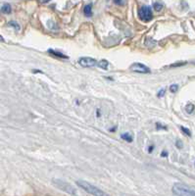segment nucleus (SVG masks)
<instances>
[{
	"label": "nucleus",
	"instance_id": "obj_1",
	"mask_svg": "<svg viewBox=\"0 0 195 196\" xmlns=\"http://www.w3.org/2000/svg\"><path fill=\"white\" fill-rule=\"evenodd\" d=\"M173 193L177 196H195V187L183 183H176L173 186Z\"/></svg>",
	"mask_w": 195,
	"mask_h": 196
},
{
	"label": "nucleus",
	"instance_id": "obj_2",
	"mask_svg": "<svg viewBox=\"0 0 195 196\" xmlns=\"http://www.w3.org/2000/svg\"><path fill=\"white\" fill-rule=\"evenodd\" d=\"M77 184L80 186L81 188H82L84 191H86L89 194H92V195H95V196H103V195H107L105 192H103L102 190H100L98 187L94 186V185L90 184L87 182H84V181H78Z\"/></svg>",
	"mask_w": 195,
	"mask_h": 196
},
{
	"label": "nucleus",
	"instance_id": "obj_3",
	"mask_svg": "<svg viewBox=\"0 0 195 196\" xmlns=\"http://www.w3.org/2000/svg\"><path fill=\"white\" fill-rule=\"evenodd\" d=\"M52 183H53L56 187H58L59 189L63 190V191H66L70 194H77L76 189L74 188L72 185H70L69 183H67L63 181H60V179H52Z\"/></svg>",
	"mask_w": 195,
	"mask_h": 196
},
{
	"label": "nucleus",
	"instance_id": "obj_4",
	"mask_svg": "<svg viewBox=\"0 0 195 196\" xmlns=\"http://www.w3.org/2000/svg\"><path fill=\"white\" fill-rule=\"evenodd\" d=\"M138 16L144 22H149L153 18V14H152V11L149 6H142L138 10Z\"/></svg>",
	"mask_w": 195,
	"mask_h": 196
},
{
	"label": "nucleus",
	"instance_id": "obj_5",
	"mask_svg": "<svg viewBox=\"0 0 195 196\" xmlns=\"http://www.w3.org/2000/svg\"><path fill=\"white\" fill-rule=\"evenodd\" d=\"M129 70L131 72L139 73V74H149L151 72L148 67L141 64V63H133V64L129 67Z\"/></svg>",
	"mask_w": 195,
	"mask_h": 196
},
{
	"label": "nucleus",
	"instance_id": "obj_6",
	"mask_svg": "<svg viewBox=\"0 0 195 196\" xmlns=\"http://www.w3.org/2000/svg\"><path fill=\"white\" fill-rule=\"evenodd\" d=\"M78 63L83 68H90L97 65V61L91 57H82L78 60Z\"/></svg>",
	"mask_w": 195,
	"mask_h": 196
},
{
	"label": "nucleus",
	"instance_id": "obj_7",
	"mask_svg": "<svg viewBox=\"0 0 195 196\" xmlns=\"http://www.w3.org/2000/svg\"><path fill=\"white\" fill-rule=\"evenodd\" d=\"M83 13H84V15L86 16V17H91V16H92V5L91 4L86 5V6L84 7V9H83Z\"/></svg>",
	"mask_w": 195,
	"mask_h": 196
},
{
	"label": "nucleus",
	"instance_id": "obj_8",
	"mask_svg": "<svg viewBox=\"0 0 195 196\" xmlns=\"http://www.w3.org/2000/svg\"><path fill=\"white\" fill-rule=\"evenodd\" d=\"M48 52L50 53L51 55H53L55 57H59V58H65V59H68V56H66L65 54H63V53L61 52H58V51H55V50H52V49H49Z\"/></svg>",
	"mask_w": 195,
	"mask_h": 196
},
{
	"label": "nucleus",
	"instance_id": "obj_9",
	"mask_svg": "<svg viewBox=\"0 0 195 196\" xmlns=\"http://www.w3.org/2000/svg\"><path fill=\"white\" fill-rule=\"evenodd\" d=\"M97 66H98L99 68L103 69V70H107L108 67H109V63H108V61H106V60H101V61L97 62Z\"/></svg>",
	"mask_w": 195,
	"mask_h": 196
},
{
	"label": "nucleus",
	"instance_id": "obj_10",
	"mask_svg": "<svg viewBox=\"0 0 195 196\" xmlns=\"http://www.w3.org/2000/svg\"><path fill=\"white\" fill-rule=\"evenodd\" d=\"M11 6H10V4H4L3 6L1 7V12L4 14H10L11 13Z\"/></svg>",
	"mask_w": 195,
	"mask_h": 196
},
{
	"label": "nucleus",
	"instance_id": "obj_11",
	"mask_svg": "<svg viewBox=\"0 0 195 196\" xmlns=\"http://www.w3.org/2000/svg\"><path fill=\"white\" fill-rule=\"evenodd\" d=\"M194 105L192 104V103H189V104H187L186 106H185V111H186V113H188V114H191V113H193V111H194Z\"/></svg>",
	"mask_w": 195,
	"mask_h": 196
},
{
	"label": "nucleus",
	"instance_id": "obj_12",
	"mask_svg": "<svg viewBox=\"0 0 195 196\" xmlns=\"http://www.w3.org/2000/svg\"><path fill=\"white\" fill-rule=\"evenodd\" d=\"M121 137H122L124 140L128 141V142H131V141H133V137H131V135L129 134H122Z\"/></svg>",
	"mask_w": 195,
	"mask_h": 196
},
{
	"label": "nucleus",
	"instance_id": "obj_13",
	"mask_svg": "<svg viewBox=\"0 0 195 196\" xmlns=\"http://www.w3.org/2000/svg\"><path fill=\"white\" fill-rule=\"evenodd\" d=\"M153 8L156 10V11H161V10L163 9V4L160 3V2H155L153 4Z\"/></svg>",
	"mask_w": 195,
	"mask_h": 196
},
{
	"label": "nucleus",
	"instance_id": "obj_14",
	"mask_svg": "<svg viewBox=\"0 0 195 196\" xmlns=\"http://www.w3.org/2000/svg\"><path fill=\"white\" fill-rule=\"evenodd\" d=\"M8 25L10 26H13V28L16 30H20V26L17 22H14V21H11V22H9Z\"/></svg>",
	"mask_w": 195,
	"mask_h": 196
},
{
	"label": "nucleus",
	"instance_id": "obj_15",
	"mask_svg": "<svg viewBox=\"0 0 195 196\" xmlns=\"http://www.w3.org/2000/svg\"><path fill=\"white\" fill-rule=\"evenodd\" d=\"M177 89H178V86H177V84H172V86H170V90H171V92H173V93L177 92Z\"/></svg>",
	"mask_w": 195,
	"mask_h": 196
},
{
	"label": "nucleus",
	"instance_id": "obj_16",
	"mask_svg": "<svg viewBox=\"0 0 195 196\" xmlns=\"http://www.w3.org/2000/svg\"><path fill=\"white\" fill-rule=\"evenodd\" d=\"M181 130L187 136H190V135H191V132H190V130H189L188 129L184 128V126H181Z\"/></svg>",
	"mask_w": 195,
	"mask_h": 196
},
{
	"label": "nucleus",
	"instance_id": "obj_17",
	"mask_svg": "<svg viewBox=\"0 0 195 196\" xmlns=\"http://www.w3.org/2000/svg\"><path fill=\"white\" fill-rule=\"evenodd\" d=\"M186 64V62H181V63H176V64H173V65H171L170 67L171 68H175V67H180V66H183V65H185Z\"/></svg>",
	"mask_w": 195,
	"mask_h": 196
},
{
	"label": "nucleus",
	"instance_id": "obj_18",
	"mask_svg": "<svg viewBox=\"0 0 195 196\" xmlns=\"http://www.w3.org/2000/svg\"><path fill=\"white\" fill-rule=\"evenodd\" d=\"M156 126H157V129L158 130H167V126H163V125H161V124H159V123H157L156 124Z\"/></svg>",
	"mask_w": 195,
	"mask_h": 196
},
{
	"label": "nucleus",
	"instance_id": "obj_19",
	"mask_svg": "<svg viewBox=\"0 0 195 196\" xmlns=\"http://www.w3.org/2000/svg\"><path fill=\"white\" fill-rule=\"evenodd\" d=\"M164 93H165V89H162V90H161L159 93H158V96H159V97H162L163 95H164Z\"/></svg>",
	"mask_w": 195,
	"mask_h": 196
},
{
	"label": "nucleus",
	"instance_id": "obj_20",
	"mask_svg": "<svg viewBox=\"0 0 195 196\" xmlns=\"http://www.w3.org/2000/svg\"><path fill=\"white\" fill-rule=\"evenodd\" d=\"M177 146L178 148H181V147H182V144L181 143V141H180V140H177Z\"/></svg>",
	"mask_w": 195,
	"mask_h": 196
},
{
	"label": "nucleus",
	"instance_id": "obj_21",
	"mask_svg": "<svg viewBox=\"0 0 195 196\" xmlns=\"http://www.w3.org/2000/svg\"><path fill=\"white\" fill-rule=\"evenodd\" d=\"M122 1H123V0H114V2L116 4H122Z\"/></svg>",
	"mask_w": 195,
	"mask_h": 196
},
{
	"label": "nucleus",
	"instance_id": "obj_22",
	"mask_svg": "<svg viewBox=\"0 0 195 196\" xmlns=\"http://www.w3.org/2000/svg\"><path fill=\"white\" fill-rule=\"evenodd\" d=\"M161 156H162V157H165V156H168V153H167L166 151H163V152H162V154H161Z\"/></svg>",
	"mask_w": 195,
	"mask_h": 196
},
{
	"label": "nucleus",
	"instance_id": "obj_23",
	"mask_svg": "<svg viewBox=\"0 0 195 196\" xmlns=\"http://www.w3.org/2000/svg\"><path fill=\"white\" fill-rule=\"evenodd\" d=\"M4 39H3V38H2V36L1 35H0V41H3Z\"/></svg>",
	"mask_w": 195,
	"mask_h": 196
},
{
	"label": "nucleus",
	"instance_id": "obj_24",
	"mask_svg": "<svg viewBox=\"0 0 195 196\" xmlns=\"http://www.w3.org/2000/svg\"><path fill=\"white\" fill-rule=\"evenodd\" d=\"M47 1H49V0H42V2H47Z\"/></svg>",
	"mask_w": 195,
	"mask_h": 196
}]
</instances>
